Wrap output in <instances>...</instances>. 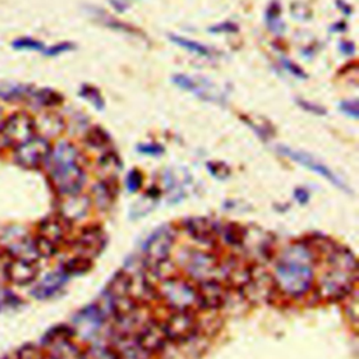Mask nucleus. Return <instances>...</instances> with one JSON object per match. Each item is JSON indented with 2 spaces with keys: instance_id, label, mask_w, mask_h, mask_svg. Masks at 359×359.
Listing matches in <instances>:
<instances>
[{
  "instance_id": "44",
  "label": "nucleus",
  "mask_w": 359,
  "mask_h": 359,
  "mask_svg": "<svg viewBox=\"0 0 359 359\" xmlns=\"http://www.w3.org/2000/svg\"><path fill=\"white\" fill-rule=\"evenodd\" d=\"M0 303L7 306H14L15 303H18V297H15L10 290L0 287Z\"/></svg>"
},
{
  "instance_id": "39",
  "label": "nucleus",
  "mask_w": 359,
  "mask_h": 359,
  "mask_svg": "<svg viewBox=\"0 0 359 359\" xmlns=\"http://www.w3.org/2000/svg\"><path fill=\"white\" fill-rule=\"evenodd\" d=\"M13 48L20 49V50H43L42 42H39L38 39L29 38V36H22V38L15 39L13 42Z\"/></svg>"
},
{
  "instance_id": "48",
  "label": "nucleus",
  "mask_w": 359,
  "mask_h": 359,
  "mask_svg": "<svg viewBox=\"0 0 359 359\" xmlns=\"http://www.w3.org/2000/svg\"><path fill=\"white\" fill-rule=\"evenodd\" d=\"M109 3L115 7L116 11H123L128 8L130 0H109Z\"/></svg>"
},
{
  "instance_id": "10",
  "label": "nucleus",
  "mask_w": 359,
  "mask_h": 359,
  "mask_svg": "<svg viewBox=\"0 0 359 359\" xmlns=\"http://www.w3.org/2000/svg\"><path fill=\"white\" fill-rule=\"evenodd\" d=\"M175 243V230L171 226H163L157 229L144 244V261L147 266L157 265L168 259L171 248Z\"/></svg>"
},
{
  "instance_id": "23",
  "label": "nucleus",
  "mask_w": 359,
  "mask_h": 359,
  "mask_svg": "<svg viewBox=\"0 0 359 359\" xmlns=\"http://www.w3.org/2000/svg\"><path fill=\"white\" fill-rule=\"evenodd\" d=\"M66 278H67V275L63 271L53 272V273L48 275L45 279H42L35 286V289L32 290L34 296L38 297V299H45V297L52 296L53 293H56L62 287V285L66 280Z\"/></svg>"
},
{
  "instance_id": "19",
  "label": "nucleus",
  "mask_w": 359,
  "mask_h": 359,
  "mask_svg": "<svg viewBox=\"0 0 359 359\" xmlns=\"http://www.w3.org/2000/svg\"><path fill=\"white\" fill-rule=\"evenodd\" d=\"M172 81L187 90V91H191L194 93L195 95H198L199 98L202 100H208V101H212V102H220L223 104V94L219 93L213 84H210L208 80H201V79H192L189 76H185V74H175L172 77Z\"/></svg>"
},
{
  "instance_id": "43",
  "label": "nucleus",
  "mask_w": 359,
  "mask_h": 359,
  "mask_svg": "<svg viewBox=\"0 0 359 359\" xmlns=\"http://www.w3.org/2000/svg\"><path fill=\"white\" fill-rule=\"evenodd\" d=\"M73 48H74V45L70 43V42H60V43H57V45H55V46L46 49L43 53L48 55V56H56V55H60V53H63V52H67V50H70V49H73Z\"/></svg>"
},
{
  "instance_id": "4",
  "label": "nucleus",
  "mask_w": 359,
  "mask_h": 359,
  "mask_svg": "<svg viewBox=\"0 0 359 359\" xmlns=\"http://www.w3.org/2000/svg\"><path fill=\"white\" fill-rule=\"evenodd\" d=\"M156 289L157 297L161 299L172 311H194L195 309H199L196 286L184 278L177 275L168 276L158 280V283H156Z\"/></svg>"
},
{
  "instance_id": "37",
  "label": "nucleus",
  "mask_w": 359,
  "mask_h": 359,
  "mask_svg": "<svg viewBox=\"0 0 359 359\" xmlns=\"http://www.w3.org/2000/svg\"><path fill=\"white\" fill-rule=\"evenodd\" d=\"M15 359H45V355L36 345L27 344L15 352Z\"/></svg>"
},
{
  "instance_id": "29",
  "label": "nucleus",
  "mask_w": 359,
  "mask_h": 359,
  "mask_svg": "<svg viewBox=\"0 0 359 359\" xmlns=\"http://www.w3.org/2000/svg\"><path fill=\"white\" fill-rule=\"evenodd\" d=\"M31 90L32 87L24 86V84H14V83L0 84V98L6 101L27 100Z\"/></svg>"
},
{
  "instance_id": "32",
  "label": "nucleus",
  "mask_w": 359,
  "mask_h": 359,
  "mask_svg": "<svg viewBox=\"0 0 359 359\" xmlns=\"http://www.w3.org/2000/svg\"><path fill=\"white\" fill-rule=\"evenodd\" d=\"M81 359H116L111 345L93 344L81 353Z\"/></svg>"
},
{
  "instance_id": "49",
  "label": "nucleus",
  "mask_w": 359,
  "mask_h": 359,
  "mask_svg": "<svg viewBox=\"0 0 359 359\" xmlns=\"http://www.w3.org/2000/svg\"><path fill=\"white\" fill-rule=\"evenodd\" d=\"M341 50H342L344 53H353V52H355V46H353V43H351V42H342V43H341Z\"/></svg>"
},
{
  "instance_id": "28",
  "label": "nucleus",
  "mask_w": 359,
  "mask_h": 359,
  "mask_svg": "<svg viewBox=\"0 0 359 359\" xmlns=\"http://www.w3.org/2000/svg\"><path fill=\"white\" fill-rule=\"evenodd\" d=\"M36 126L39 128V130H42V133L45 136H53V135H57V133L62 132L65 123H63L62 118L57 116L56 114L46 112V114L41 115L38 123H35V128Z\"/></svg>"
},
{
  "instance_id": "16",
  "label": "nucleus",
  "mask_w": 359,
  "mask_h": 359,
  "mask_svg": "<svg viewBox=\"0 0 359 359\" xmlns=\"http://www.w3.org/2000/svg\"><path fill=\"white\" fill-rule=\"evenodd\" d=\"M135 334L140 345L150 353V356L161 352L168 342L163 324L154 320H147L146 323H143L139 331Z\"/></svg>"
},
{
  "instance_id": "21",
  "label": "nucleus",
  "mask_w": 359,
  "mask_h": 359,
  "mask_svg": "<svg viewBox=\"0 0 359 359\" xmlns=\"http://www.w3.org/2000/svg\"><path fill=\"white\" fill-rule=\"evenodd\" d=\"M279 151H282L285 156L290 157L292 160L300 163L302 165L318 172L320 175H323L324 178H327L328 181H331L334 185H338L339 188H344V184L339 181V178L328 168L325 167V164L320 163L317 158H314L313 156L304 153V151H297V150H292L289 147H285V146H280L279 147Z\"/></svg>"
},
{
  "instance_id": "15",
  "label": "nucleus",
  "mask_w": 359,
  "mask_h": 359,
  "mask_svg": "<svg viewBox=\"0 0 359 359\" xmlns=\"http://www.w3.org/2000/svg\"><path fill=\"white\" fill-rule=\"evenodd\" d=\"M219 224L208 217H191L184 223L187 234L202 247H212L217 241Z\"/></svg>"
},
{
  "instance_id": "8",
  "label": "nucleus",
  "mask_w": 359,
  "mask_h": 359,
  "mask_svg": "<svg viewBox=\"0 0 359 359\" xmlns=\"http://www.w3.org/2000/svg\"><path fill=\"white\" fill-rule=\"evenodd\" d=\"M184 261L187 275L196 283L208 279H217L219 258L209 250H192Z\"/></svg>"
},
{
  "instance_id": "30",
  "label": "nucleus",
  "mask_w": 359,
  "mask_h": 359,
  "mask_svg": "<svg viewBox=\"0 0 359 359\" xmlns=\"http://www.w3.org/2000/svg\"><path fill=\"white\" fill-rule=\"evenodd\" d=\"M74 337V330L69 325H56L50 328L42 338L43 346H48L50 344L65 341V339H73Z\"/></svg>"
},
{
  "instance_id": "40",
  "label": "nucleus",
  "mask_w": 359,
  "mask_h": 359,
  "mask_svg": "<svg viewBox=\"0 0 359 359\" xmlns=\"http://www.w3.org/2000/svg\"><path fill=\"white\" fill-rule=\"evenodd\" d=\"M108 140H109L108 135L100 128L91 129L87 136V143L91 144L93 147H104L108 143Z\"/></svg>"
},
{
  "instance_id": "22",
  "label": "nucleus",
  "mask_w": 359,
  "mask_h": 359,
  "mask_svg": "<svg viewBox=\"0 0 359 359\" xmlns=\"http://www.w3.org/2000/svg\"><path fill=\"white\" fill-rule=\"evenodd\" d=\"M48 349L49 359H81L83 351L73 342V339H65L45 346Z\"/></svg>"
},
{
  "instance_id": "36",
  "label": "nucleus",
  "mask_w": 359,
  "mask_h": 359,
  "mask_svg": "<svg viewBox=\"0 0 359 359\" xmlns=\"http://www.w3.org/2000/svg\"><path fill=\"white\" fill-rule=\"evenodd\" d=\"M80 95L86 100H88L97 109H102L104 107V102H102V98H101V94L100 91L93 87V86H88V84H84L81 88H80Z\"/></svg>"
},
{
  "instance_id": "9",
  "label": "nucleus",
  "mask_w": 359,
  "mask_h": 359,
  "mask_svg": "<svg viewBox=\"0 0 359 359\" xmlns=\"http://www.w3.org/2000/svg\"><path fill=\"white\" fill-rule=\"evenodd\" d=\"M50 144L43 136H32L27 142L15 146L14 160L24 168H38L46 163Z\"/></svg>"
},
{
  "instance_id": "42",
  "label": "nucleus",
  "mask_w": 359,
  "mask_h": 359,
  "mask_svg": "<svg viewBox=\"0 0 359 359\" xmlns=\"http://www.w3.org/2000/svg\"><path fill=\"white\" fill-rule=\"evenodd\" d=\"M341 111L344 114H346L348 116L356 119L358 115H359V109H358V102L356 100H349V101H342L341 105H339Z\"/></svg>"
},
{
  "instance_id": "51",
  "label": "nucleus",
  "mask_w": 359,
  "mask_h": 359,
  "mask_svg": "<svg viewBox=\"0 0 359 359\" xmlns=\"http://www.w3.org/2000/svg\"><path fill=\"white\" fill-rule=\"evenodd\" d=\"M1 115H3V112H1V108H0V119H1Z\"/></svg>"
},
{
  "instance_id": "14",
  "label": "nucleus",
  "mask_w": 359,
  "mask_h": 359,
  "mask_svg": "<svg viewBox=\"0 0 359 359\" xmlns=\"http://www.w3.org/2000/svg\"><path fill=\"white\" fill-rule=\"evenodd\" d=\"M105 245V233L100 226H88L80 231L76 238L74 250L77 255L93 259Z\"/></svg>"
},
{
  "instance_id": "47",
  "label": "nucleus",
  "mask_w": 359,
  "mask_h": 359,
  "mask_svg": "<svg viewBox=\"0 0 359 359\" xmlns=\"http://www.w3.org/2000/svg\"><path fill=\"white\" fill-rule=\"evenodd\" d=\"M283 66L289 70V72H292V74H294V76H297V77H304V72H302V69L300 67H297L296 65H293V63H290L289 60H283Z\"/></svg>"
},
{
  "instance_id": "35",
  "label": "nucleus",
  "mask_w": 359,
  "mask_h": 359,
  "mask_svg": "<svg viewBox=\"0 0 359 359\" xmlns=\"http://www.w3.org/2000/svg\"><path fill=\"white\" fill-rule=\"evenodd\" d=\"M344 300H346V304L344 307L345 314L348 317V320L356 325L358 323V296H356V290L353 289Z\"/></svg>"
},
{
  "instance_id": "38",
  "label": "nucleus",
  "mask_w": 359,
  "mask_h": 359,
  "mask_svg": "<svg viewBox=\"0 0 359 359\" xmlns=\"http://www.w3.org/2000/svg\"><path fill=\"white\" fill-rule=\"evenodd\" d=\"M266 22H268V27L272 32H279L282 31L280 29V8L279 6L273 1L269 8H268V13H266Z\"/></svg>"
},
{
  "instance_id": "25",
  "label": "nucleus",
  "mask_w": 359,
  "mask_h": 359,
  "mask_svg": "<svg viewBox=\"0 0 359 359\" xmlns=\"http://www.w3.org/2000/svg\"><path fill=\"white\" fill-rule=\"evenodd\" d=\"M244 227L237 223H226L217 227V240H220L227 247L238 248L243 240Z\"/></svg>"
},
{
  "instance_id": "1",
  "label": "nucleus",
  "mask_w": 359,
  "mask_h": 359,
  "mask_svg": "<svg viewBox=\"0 0 359 359\" xmlns=\"http://www.w3.org/2000/svg\"><path fill=\"white\" fill-rule=\"evenodd\" d=\"M314 255L304 241H297L286 248L278 258L271 275L275 289L289 297H302L314 282Z\"/></svg>"
},
{
  "instance_id": "31",
  "label": "nucleus",
  "mask_w": 359,
  "mask_h": 359,
  "mask_svg": "<svg viewBox=\"0 0 359 359\" xmlns=\"http://www.w3.org/2000/svg\"><path fill=\"white\" fill-rule=\"evenodd\" d=\"M170 39H171L174 43L180 45L181 48L187 49L188 52H192V53L199 55V56H212V50H210L208 46L202 45V43H198L196 41L187 39V38L178 36V35H170Z\"/></svg>"
},
{
  "instance_id": "24",
  "label": "nucleus",
  "mask_w": 359,
  "mask_h": 359,
  "mask_svg": "<svg viewBox=\"0 0 359 359\" xmlns=\"http://www.w3.org/2000/svg\"><path fill=\"white\" fill-rule=\"evenodd\" d=\"M130 273L126 271H118L108 282L107 296L108 299H116L130 296Z\"/></svg>"
},
{
  "instance_id": "13",
  "label": "nucleus",
  "mask_w": 359,
  "mask_h": 359,
  "mask_svg": "<svg viewBox=\"0 0 359 359\" xmlns=\"http://www.w3.org/2000/svg\"><path fill=\"white\" fill-rule=\"evenodd\" d=\"M198 306L205 310H216L224 306L227 287L219 279H208L196 285Z\"/></svg>"
},
{
  "instance_id": "3",
  "label": "nucleus",
  "mask_w": 359,
  "mask_h": 359,
  "mask_svg": "<svg viewBox=\"0 0 359 359\" xmlns=\"http://www.w3.org/2000/svg\"><path fill=\"white\" fill-rule=\"evenodd\" d=\"M49 180L60 196L79 194L86 181L80 153L74 144L59 142L46 158Z\"/></svg>"
},
{
  "instance_id": "5",
  "label": "nucleus",
  "mask_w": 359,
  "mask_h": 359,
  "mask_svg": "<svg viewBox=\"0 0 359 359\" xmlns=\"http://www.w3.org/2000/svg\"><path fill=\"white\" fill-rule=\"evenodd\" d=\"M69 224L59 215L48 216L38 224V233L34 238L35 248L39 257H52L57 252L59 245L65 241Z\"/></svg>"
},
{
  "instance_id": "12",
  "label": "nucleus",
  "mask_w": 359,
  "mask_h": 359,
  "mask_svg": "<svg viewBox=\"0 0 359 359\" xmlns=\"http://www.w3.org/2000/svg\"><path fill=\"white\" fill-rule=\"evenodd\" d=\"M0 128L8 142V146H18L35 136V121L25 112H15L10 115Z\"/></svg>"
},
{
  "instance_id": "2",
  "label": "nucleus",
  "mask_w": 359,
  "mask_h": 359,
  "mask_svg": "<svg viewBox=\"0 0 359 359\" xmlns=\"http://www.w3.org/2000/svg\"><path fill=\"white\" fill-rule=\"evenodd\" d=\"M330 269L318 279L316 293L323 302L344 300L356 283V259L353 254L344 247L335 250L327 257Z\"/></svg>"
},
{
  "instance_id": "52",
  "label": "nucleus",
  "mask_w": 359,
  "mask_h": 359,
  "mask_svg": "<svg viewBox=\"0 0 359 359\" xmlns=\"http://www.w3.org/2000/svg\"><path fill=\"white\" fill-rule=\"evenodd\" d=\"M45 359H49V358H48V356H45Z\"/></svg>"
},
{
  "instance_id": "41",
  "label": "nucleus",
  "mask_w": 359,
  "mask_h": 359,
  "mask_svg": "<svg viewBox=\"0 0 359 359\" xmlns=\"http://www.w3.org/2000/svg\"><path fill=\"white\" fill-rule=\"evenodd\" d=\"M142 182H143V177H142V174L137 170H132L128 174L126 185H128L129 191H137L142 187Z\"/></svg>"
},
{
  "instance_id": "20",
  "label": "nucleus",
  "mask_w": 359,
  "mask_h": 359,
  "mask_svg": "<svg viewBox=\"0 0 359 359\" xmlns=\"http://www.w3.org/2000/svg\"><path fill=\"white\" fill-rule=\"evenodd\" d=\"M91 199L86 195L74 194V195H65L59 202V216L63 217L67 223L80 220L86 217L90 210Z\"/></svg>"
},
{
  "instance_id": "18",
  "label": "nucleus",
  "mask_w": 359,
  "mask_h": 359,
  "mask_svg": "<svg viewBox=\"0 0 359 359\" xmlns=\"http://www.w3.org/2000/svg\"><path fill=\"white\" fill-rule=\"evenodd\" d=\"M38 275V266L35 261L27 258H8L4 269V276L20 286L29 285Z\"/></svg>"
},
{
  "instance_id": "6",
  "label": "nucleus",
  "mask_w": 359,
  "mask_h": 359,
  "mask_svg": "<svg viewBox=\"0 0 359 359\" xmlns=\"http://www.w3.org/2000/svg\"><path fill=\"white\" fill-rule=\"evenodd\" d=\"M273 237L271 233L259 227H244L243 240L238 248H241L244 258L252 264H262L272 258Z\"/></svg>"
},
{
  "instance_id": "17",
  "label": "nucleus",
  "mask_w": 359,
  "mask_h": 359,
  "mask_svg": "<svg viewBox=\"0 0 359 359\" xmlns=\"http://www.w3.org/2000/svg\"><path fill=\"white\" fill-rule=\"evenodd\" d=\"M111 348L116 359H149L150 353L140 345L136 334L116 332L111 341Z\"/></svg>"
},
{
  "instance_id": "7",
  "label": "nucleus",
  "mask_w": 359,
  "mask_h": 359,
  "mask_svg": "<svg viewBox=\"0 0 359 359\" xmlns=\"http://www.w3.org/2000/svg\"><path fill=\"white\" fill-rule=\"evenodd\" d=\"M252 272L254 265L250 264L244 257H230L224 261H219L217 279L227 289L244 292L252 279Z\"/></svg>"
},
{
  "instance_id": "50",
  "label": "nucleus",
  "mask_w": 359,
  "mask_h": 359,
  "mask_svg": "<svg viewBox=\"0 0 359 359\" xmlns=\"http://www.w3.org/2000/svg\"><path fill=\"white\" fill-rule=\"evenodd\" d=\"M1 126V125H0ZM8 146V142H7V139L4 137V135H3V132H1V128H0V151L4 149V147H7Z\"/></svg>"
},
{
  "instance_id": "33",
  "label": "nucleus",
  "mask_w": 359,
  "mask_h": 359,
  "mask_svg": "<svg viewBox=\"0 0 359 359\" xmlns=\"http://www.w3.org/2000/svg\"><path fill=\"white\" fill-rule=\"evenodd\" d=\"M91 261L88 258L76 255L74 258H70L62 268V271L69 276V275H79V273H84L91 268Z\"/></svg>"
},
{
  "instance_id": "45",
  "label": "nucleus",
  "mask_w": 359,
  "mask_h": 359,
  "mask_svg": "<svg viewBox=\"0 0 359 359\" xmlns=\"http://www.w3.org/2000/svg\"><path fill=\"white\" fill-rule=\"evenodd\" d=\"M137 150L144 154H158L163 151V147L158 144H154V143H147V144H140L137 147Z\"/></svg>"
},
{
  "instance_id": "46",
  "label": "nucleus",
  "mask_w": 359,
  "mask_h": 359,
  "mask_svg": "<svg viewBox=\"0 0 359 359\" xmlns=\"http://www.w3.org/2000/svg\"><path fill=\"white\" fill-rule=\"evenodd\" d=\"M297 104H299L302 108H304V109H307V111H310V112H313V114H317V115H324V114H325V109H323L321 107L313 105V104L309 102V101L297 100Z\"/></svg>"
},
{
  "instance_id": "34",
  "label": "nucleus",
  "mask_w": 359,
  "mask_h": 359,
  "mask_svg": "<svg viewBox=\"0 0 359 359\" xmlns=\"http://www.w3.org/2000/svg\"><path fill=\"white\" fill-rule=\"evenodd\" d=\"M100 164V168H101V171H104L107 175H109V177H115L116 175V172H118V170L121 168V161H119V158L114 154V153H108V154H104L101 158H100V161H98Z\"/></svg>"
},
{
  "instance_id": "27",
  "label": "nucleus",
  "mask_w": 359,
  "mask_h": 359,
  "mask_svg": "<svg viewBox=\"0 0 359 359\" xmlns=\"http://www.w3.org/2000/svg\"><path fill=\"white\" fill-rule=\"evenodd\" d=\"M111 181H100L98 184L94 185L93 188V199H94V203L98 209L101 210H107L112 202H114V196H115V192L112 189V185L109 184Z\"/></svg>"
},
{
  "instance_id": "26",
  "label": "nucleus",
  "mask_w": 359,
  "mask_h": 359,
  "mask_svg": "<svg viewBox=\"0 0 359 359\" xmlns=\"http://www.w3.org/2000/svg\"><path fill=\"white\" fill-rule=\"evenodd\" d=\"M27 101L38 108H50L60 104L62 97L49 88H42V90L32 88L27 97Z\"/></svg>"
},
{
  "instance_id": "11",
  "label": "nucleus",
  "mask_w": 359,
  "mask_h": 359,
  "mask_svg": "<svg viewBox=\"0 0 359 359\" xmlns=\"http://www.w3.org/2000/svg\"><path fill=\"white\" fill-rule=\"evenodd\" d=\"M163 324L164 332L171 342H185L191 339L198 328V321L194 311H172Z\"/></svg>"
}]
</instances>
